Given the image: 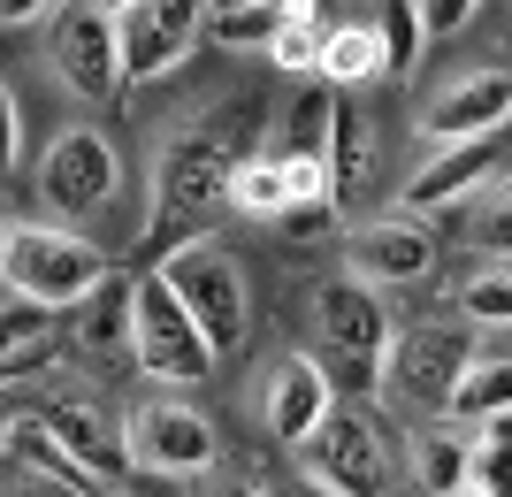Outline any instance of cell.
Wrapping results in <instances>:
<instances>
[{"instance_id": "d4e9b609", "label": "cell", "mask_w": 512, "mask_h": 497, "mask_svg": "<svg viewBox=\"0 0 512 497\" xmlns=\"http://www.w3.org/2000/svg\"><path fill=\"white\" fill-rule=\"evenodd\" d=\"M8 459H16V467H23L31 482H46V490H62V497H107L100 482H92L85 467H77V459H69L62 444H54V436L39 429V421H31V413H16V436H8Z\"/></svg>"}, {"instance_id": "52a82bcc", "label": "cell", "mask_w": 512, "mask_h": 497, "mask_svg": "<svg viewBox=\"0 0 512 497\" xmlns=\"http://www.w3.org/2000/svg\"><path fill=\"white\" fill-rule=\"evenodd\" d=\"M31 184H39L46 222L85 230V222H100L107 207H115V192H123V153H115V138H107L100 123H62L46 138Z\"/></svg>"}, {"instance_id": "e575fe53", "label": "cell", "mask_w": 512, "mask_h": 497, "mask_svg": "<svg viewBox=\"0 0 512 497\" xmlns=\"http://www.w3.org/2000/svg\"><path fill=\"white\" fill-rule=\"evenodd\" d=\"M329 222H337V207H291V215H283L276 230H283V238H321Z\"/></svg>"}, {"instance_id": "b9f144b4", "label": "cell", "mask_w": 512, "mask_h": 497, "mask_svg": "<svg viewBox=\"0 0 512 497\" xmlns=\"http://www.w3.org/2000/svg\"><path fill=\"white\" fill-rule=\"evenodd\" d=\"M505 23H512V8H505Z\"/></svg>"}, {"instance_id": "e0dca14e", "label": "cell", "mask_w": 512, "mask_h": 497, "mask_svg": "<svg viewBox=\"0 0 512 497\" xmlns=\"http://www.w3.org/2000/svg\"><path fill=\"white\" fill-rule=\"evenodd\" d=\"M31 421H39V429L54 436V444H62V452L77 459V467H85L92 482H100V490H123V482H130L123 436H115V429L100 421V406H85V398H46V406L31 413Z\"/></svg>"}, {"instance_id": "83f0119b", "label": "cell", "mask_w": 512, "mask_h": 497, "mask_svg": "<svg viewBox=\"0 0 512 497\" xmlns=\"http://www.w3.org/2000/svg\"><path fill=\"white\" fill-rule=\"evenodd\" d=\"M467 490L474 497H512V413L467 429Z\"/></svg>"}, {"instance_id": "3957f363", "label": "cell", "mask_w": 512, "mask_h": 497, "mask_svg": "<svg viewBox=\"0 0 512 497\" xmlns=\"http://www.w3.org/2000/svg\"><path fill=\"white\" fill-rule=\"evenodd\" d=\"M115 436H123L130 475L169 482V490H192L199 475L222 467V429H214L184 390H146V398H130Z\"/></svg>"}, {"instance_id": "44dd1931", "label": "cell", "mask_w": 512, "mask_h": 497, "mask_svg": "<svg viewBox=\"0 0 512 497\" xmlns=\"http://www.w3.org/2000/svg\"><path fill=\"white\" fill-rule=\"evenodd\" d=\"M337 92L329 85H314V77H306V85H291V100H283V115H276V161H321V153H329V130H337Z\"/></svg>"}, {"instance_id": "2e32d148", "label": "cell", "mask_w": 512, "mask_h": 497, "mask_svg": "<svg viewBox=\"0 0 512 497\" xmlns=\"http://www.w3.org/2000/svg\"><path fill=\"white\" fill-rule=\"evenodd\" d=\"M314 85H329L337 100H352V92H367V85H390V46H383L375 8H367V16H329Z\"/></svg>"}, {"instance_id": "d6986e66", "label": "cell", "mask_w": 512, "mask_h": 497, "mask_svg": "<svg viewBox=\"0 0 512 497\" xmlns=\"http://www.w3.org/2000/svg\"><path fill=\"white\" fill-rule=\"evenodd\" d=\"M54 352H62V322L0 291V390L46 375V368H54Z\"/></svg>"}, {"instance_id": "7a4b0ae2", "label": "cell", "mask_w": 512, "mask_h": 497, "mask_svg": "<svg viewBox=\"0 0 512 497\" xmlns=\"http://www.w3.org/2000/svg\"><path fill=\"white\" fill-rule=\"evenodd\" d=\"M146 268L161 276V291L184 306V322L207 337L214 360H230V352L253 337V283H245V260H237L222 238L199 230V238L169 245V253L146 260Z\"/></svg>"}, {"instance_id": "836d02e7", "label": "cell", "mask_w": 512, "mask_h": 497, "mask_svg": "<svg viewBox=\"0 0 512 497\" xmlns=\"http://www.w3.org/2000/svg\"><path fill=\"white\" fill-rule=\"evenodd\" d=\"M192 497H268V482H260V475H245V467H230V459H222L214 475H199V482H192Z\"/></svg>"}, {"instance_id": "30bf717a", "label": "cell", "mask_w": 512, "mask_h": 497, "mask_svg": "<svg viewBox=\"0 0 512 497\" xmlns=\"http://www.w3.org/2000/svg\"><path fill=\"white\" fill-rule=\"evenodd\" d=\"M115 16V69L130 85H161L199 54V0H123Z\"/></svg>"}, {"instance_id": "f1b7e54d", "label": "cell", "mask_w": 512, "mask_h": 497, "mask_svg": "<svg viewBox=\"0 0 512 497\" xmlns=\"http://www.w3.org/2000/svg\"><path fill=\"white\" fill-rule=\"evenodd\" d=\"M321 31H329V8H306V0H291L283 8V31L268 39V62L283 69V77H314V62H321Z\"/></svg>"}, {"instance_id": "4fadbf2b", "label": "cell", "mask_w": 512, "mask_h": 497, "mask_svg": "<svg viewBox=\"0 0 512 497\" xmlns=\"http://www.w3.org/2000/svg\"><path fill=\"white\" fill-rule=\"evenodd\" d=\"M444 268V238L436 222H413V215H375L344 238V276H360L367 291H413Z\"/></svg>"}, {"instance_id": "5b68a950", "label": "cell", "mask_w": 512, "mask_h": 497, "mask_svg": "<svg viewBox=\"0 0 512 497\" xmlns=\"http://www.w3.org/2000/svg\"><path fill=\"white\" fill-rule=\"evenodd\" d=\"M107 268H115V260H107L85 230H62V222H8L0 291L23 299V306H39V314H69Z\"/></svg>"}, {"instance_id": "6da1fadb", "label": "cell", "mask_w": 512, "mask_h": 497, "mask_svg": "<svg viewBox=\"0 0 512 497\" xmlns=\"http://www.w3.org/2000/svg\"><path fill=\"white\" fill-rule=\"evenodd\" d=\"M245 130H253V115L245 108H207L192 115V123L161 130V146H153V176H146V260H161L169 245L199 238V222L222 207V192H230V169L245 161Z\"/></svg>"}, {"instance_id": "9c48e42d", "label": "cell", "mask_w": 512, "mask_h": 497, "mask_svg": "<svg viewBox=\"0 0 512 497\" xmlns=\"http://www.w3.org/2000/svg\"><path fill=\"white\" fill-rule=\"evenodd\" d=\"M123 360L138 375H153V383H214V368H222V360L207 352V337L184 322V306L161 291L153 268L130 276V352Z\"/></svg>"}, {"instance_id": "f546056e", "label": "cell", "mask_w": 512, "mask_h": 497, "mask_svg": "<svg viewBox=\"0 0 512 497\" xmlns=\"http://www.w3.org/2000/svg\"><path fill=\"white\" fill-rule=\"evenodd\" d=\"M467 245L482 260H512V169H497L490 192L467 207Z\"/></svg>"}, {"instance_id": "d6a6232c", "label": "cell", "mask_w": 512, "mask_h": 497, "mask_svg": "<svg viewBox=\"0 0 512 497\" xmlns=\"http://www.w3.org/2000/svg\"><path fill=\"white\" fill-rule=\"evenodd\" d=\"M23 169V108H16V92H8V77H0V184Z\"/></svg>"}, {"instance_id": "5bb4252c", "label": "cell", "mask_w": 512, "mask_h": 497, "mask_svg": "<svg viewBox=\"0 0 512 497\" xmlns=\"http://www.w3.org/2000/svg\"><path fill=\"white\" fill-rule=\"evenodd\" d=\"M329 406H337V390H329V375H321L314 352H276L268 368H260L253 383V421L268 444H283V452H299L306 436L329 421Z\"/></svg>"}, {"instance_id": "d590c367", "label": "cell", "mask_w": 512, "mask_h": 497, "mask_svg": "<svg viewBox=\"0 0 512 497\" xmlns=\"http://www.w3.org/2000/svg\"><path fill=\"white\" fill-rule=\"evenodd\" d=\"M54 16V0H0V31H31Z\"/></svg>"}, {"instance_id": "8fae6325", "label": "cell", "mask_w": 512, "mask_h": 497, "mask_svg": "<svg viewBox=\"0 0 512 497\" xmlns=\"http://www.w3.org/2000/svg\"><path fill=\"white\" fill-rule=\"evenodd\" d=\"M46 69L54 85L77 100V108H107L123 92V69H115V16L107 8H54L46 16Z\"/></svg>"}, {"instance_id": "f35d334b", "label": "cell", "mask_w": 512, "mask_h": 497, "mask_svg": "<svg viewBox=\"0 0 512 497\" xmlns=\"http://www.w3.org/2000/svg\"><path fill=\"white\" fill-rule=\"evenodd\" d=\"M8 436H16V406L0 398V459H8Z\"/></svg>"}, {"instance_id": "8d00e7d4", "label": "cell", "mask_w": 512, "mask_h": 497, "mask_svg": "<svg viewBox=\"0 0 512 497\" xmlns=\"http://www.w3.org/2000/svg\"><path fill=\"white\" fill-rule=\"evenodd\" d=\"M268 497H329L321 482H306V475H291V482H268Z\"/></svg>"}, {"instance_id": "9a60e30c", "label": "cell", "mask_w": 512, "mask_h": 497, "mask_svg": "<svg viewBox=\"0 0 512 497\" xmlns=\"http://www.w3.org/2000/svg\"><path fill=\"white\" fill-rule=\"evenodd\" d=\"M490 176H497V138H474V146H436V153H421V169L406 176L398 215H413V222L467 215L474 199L490 192Z\"/></svg>"}, {"instance_id": "7402d4cb", "label": "cell", "mask_w": 512, "mask_h": 497, "mask_svg": "<svg viewBox=\"0 0 512 497\" xmlns=\"http://www.w3.org/2000/svg\"><path fill=\"white\" fill-rule=\"evenodd\" d=\"M283 8L291 0H207L199 8V39L222 46V54H268V39L283 31Z\"/></svg>"}, {"instance_id": "ffe728a7", "label": "cell", "mask_w": 512, "mask_h": 497, "mask_svg": "<svg viewBox=\"0 0 512 497\" xmlns=\"http://www.w3.org/2000/svg\"><path fill=\"white\" fill-rule=\"evenodd\" d=\"M398 452H406V475L421 482L428 497L467 490V429H451V421H413V429L398 436Z\"/></svg>"}, {"instance_id": "74e56055", "label": "cell", "mask_w": 512, "mask_h": 497, "mask_svg": "<svg viewBox=\"0 0 512 497\" xmlns=\"http://www.w3.org/2000/svg\"><path fill=\"white\" fill-rule=\"evenodd\" d=\"M0 497H62V490H46V482H31V475H16V482H0Z\"/></svg>"}, {"instance_id": "4dcf8cb0", "label": "cell", "mask_w": 512, "mask_h": 497, "mask_svg": "<svg viewBox=\"0 0 512 497\" xmlns=\"http://www.w3.org/2000/svg\"><path fill=\"white\" fill-rule=\"evenodd\" d=\"M490 16L482 0H428V8H413V23H421V46H444V39H467L474 23Z\"/></svg>"}, {"instance_id": "ac0fdd59", "label": "cell", "mask_w": 512, "mask_h": 497, "mask_svg": "<svg viewBox=\"0 0 512 497\" xmlns=\"http://www.w3.org/2000/svg\"><path fill=\"white\" fill-rule=\"evenodd\" d=\"M69 345L85 360H123L130 352V276L123 268H107L85 299L69 306Z\"/></svg>"}, {"instance_id": "ba28073f", "label": "cell", "mask_w": 512, "mask_h": 497, "mask_svg": "<svg viewBox=\"0 0 512 497\" xmlns=\"http://www.w3.org/2000/svg\"><path fill=\"white\" fill-rule=\"evenodd\" d=\"M299 475L321 482L329 497H390V482H398V436L367 406H344L337 398L329 421L299 444Z\"/></svg>"}, {"instance_id": "484cf974", "label": "cell", "mask_w": 512, "mask_h": 497, "mask_svg": "<svg viewBox=\"0 0 512 497\" xmlns=\"http://www.w3.org/2000/svg\"><path fill=\"white\" fill-rule=\"evenodd\" d=\"M451 314L467 329H512V260H474L451 283Z\"/></svg>"}, {"instance_id": "4316f807", "label": "cell", "mask_w": 512, "mask_h": 497, "mask_svg": "<svg viewBox=\"0 0 512 497\" xmlns=\"http://www.w3.org/2000/svg\"><path fill=\"white\" fill-rule=\"evenodd\" d=\"M222 207H230V215H245V222H268V230H276V215L291 207V192H283V161H276V153H245V161L230 169Z\"/></svg>"}, {"instance_id": "277c9868", "label": "cell", "mask_w": 512, "mask_h": 497, "mask_svg": "<svg viewBox=\"0 0 512 497\" xmlns=\"http://www.w3.org/2000/svg\"><path fill=\"white\" fill-rule=\"evenodd\" d=\"M306 322H314V360L329 375V390H367L375 383V360L390 345V299L383 291H367L360 276H321L306 291Z\"/></svg>"}, {"instance_id": "7bdbcfd3", "label": "cell", "mask_w": 512, "mask_h": 497, "mask_svg": "<svg viewBox=\"0 0 512 497\" xmlns=\"http://www.w3.org/2000/svg\"><path fill=\"white\" fill-rule=\"evenodd\" d=\"M459 497H474V490H459Z\"/></svg>"}, {"instance_id": "7c38bea8", "label": "cell", "mask_w": 512, "mask_h": 497, "mask_svg": "<svg viewBox=\"0 0 512 497\" xmlns=\"http://www.w3.org/2000/svg\"><path fill=\"white\" fill-rule=\"evenodd\" d=\"M421 146H474V138H497V130L512 123V62H474L459 69V77H444V85L421 100Z\"/></svg>"}, {"instance_id": "cb8c5ba5", "label": "cell", "mask_w": 512, "mask_h": 497, "mask_svg": "<svg viewBox=\"0 0 512 497\" xmlns=\"http://www.w3.org/2000/svg\"><path fill=\"white\" fill-rule=\"evenodd\" d=\"M321 169H329V199H337V215L367 192V176H375V130H367V115L352 108V100L337 108V130H329Z\"/></svg>"}, {"instance_id": "ab89813d", "label": "cell", "mask_w": 512, "mask_h": 497, "mask_svg": "<svg viewBox=\"0 0 512 497\" xmlns=\"http://www.w3.org/2000/svg\"><path fill=\"white\" fill-rule=\"evenodd\" d=\"M0 253H8V215H0Z\"/></svg>"}, {"instance_id": "603a6c76", "label": "cell", "mask_w": 512, "mask_h": 497, "mask_svg": "<svg viewBox=\"0 0 512 497\" xmlns=\"http://www.w3.org/2000/svg\"><path fill=\"white\" fill-rule=\"evenodd\" d=\"M497 413H512V352H474L444 398V421L474 429V421H497Z\"/></svg>"}, {"instance_id": "60d3db41", "label": "cell", "mask_w": 512, "mask_h": 497, "mask_svg": "<svg viewBox=\"0 0 512 497\" xmlns=\"http://www.w3.org/2000/svg\"><path fill=\"white\" fill-rule=\"evenodd\" d=\"M107 497H138V490H130V482H123V490H107Z\"/></svg>"}, {"instance_id": "1f68e13d", "label": "cell", "mask_w": 512, "mask_h": 497, "mask_svg": "<svg viewBox=\"0 0 512 497\" xmlns=\"http://www.w3.org/2000/svg\"><path fill=\"white\" fill-rule=\"evenodd\" d=\"M375 23H383V46H390V77H406L413 62H421V23H413V0H390V8H375Z\"/></svg>"}, {"instance_id": "8992f818", "label": "cell", "mask_w": 512, "mask_h": 497, "mask_svg": "<svg viewBox=\"0 0 512 497\" xmlns=\"http://www.w3.org/2000/svg\"><path fill=\"white\" fill-rule=\"evenodd\" d=\"M467 360H474V329L459 314L406 322V329H390L383 360H375V390L406 421H444V398H451V383H459Z\"/></svg>"}]
</instances>
